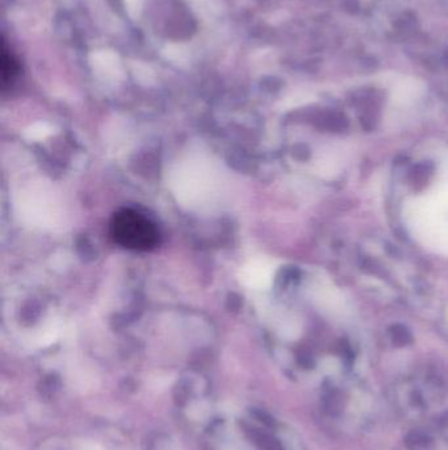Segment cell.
Wrapping results in <instances>:
<instances>
[{
  "label": "cell",
  "mask_w": 448,
  "mask_h": 450,
  "mask_svg": "<svg viewBox=\"0 0 448 450\" xmlns=\"http://www.w3.org/2000/svg\"><path fill=\"white\" fill-rule=\"evenodd\" d=\"M251 416L255 418L259 422H263L265 425H268V427H272V425H274V420L268 416L266 412H263L262 410H258V408L251 410Z\"/></svg>",
  "instance_id": "obj_6"
},
{
  "label": "cell",
  "mask_w": 448,
  "mask_h": 450,
  "mask_svg": "<svg viewBox=\"0 0 448 450\" xmlns=\"http://www.w3.org/2000/svg\"><path fill=\"white\" fill-rule=\"evenodd\" d=\"M346 7L349 8V11H356L358 4L355 0H346Z\"/></svg>",
  "instance_id": "obj_7"
},
{
  "label": "cell",
  "mask_w": 448,
  "mask_h": 450,
  "mask_svg": "<svg viewBox=\"0 0 448 450\" xmlns=\"http://www.w3.org/2000/svg\"><path fill=\"white\" fill-rule=\"evenodd\" d=\"M58 390V381L57 379H53V378H49L47 381H44L41 387H40V396L44 399V401H52Z\"/></svg>",
  "instance_id": "obj_4"
},
{
  "label": "cell",
  "mask_w": 448,
  "mask_h": 450,
  "mask_svg": "<svg viewBox=\"0 0 448 450\" xmlns=\"http://www.w3.org/2000/svg\"><path fill=\"white\" fill-rule=\"evenodd\" d=\"M109 235L117 245L137 251L154 249L159 241V232L153 223L131 208L114 213L109 221Z\"/></svg>",
  "instance_id": "obj_1"
},
{
  "label": "cell",
  "mask_w": 448,
  "mask_h": 450,
  "mask_svg": "<svg viewBox=\"0 0 448 450\" xmlns=\"http://www.w3.org/2000/svg\"><path fill=\"white\" fill-rule=\"evenodd\" d=\"M243 430L246 432L248 437L254 441L257 445L258 450H283L280 444L274 437L268 436L263 432L258 431L255 428L248 427V424H243Z\"/></svg>",
  "instance_id": "obj_3"
},
{
  "label": "cell",
  "mask_w": 448,
  "mask_h": 450,
  "mask_svg": "<svg viewBox=\"0 0 448 450\" xmlns=\"http://www.w3.org/2000/svg\"><path fill=\"white\" fill-rule=\"evenodd\" d=\"M0 73H1V87L6 90L13 82V79L19 74V65L16 59L6 48L3 42L1 47V58H0Z\"/></svg>",
  "instance_id": "obj_2"
},
{
  "label": "cell",
  "mask_w": 448,
  "mask_h": 450,
  "mask_svg": "<svg viewBox=\"0 0 448 450\" xmlns=\"http://www.w3.org/2000/svg\"><path fill=\"white\" fill-rule=\"evenodd\" d=\"M191 398V390L188 389V386H184V384H179V387L175 390L174 393V401L178 404V405H186L188 401Z\"/></svg>",
  "instance_id": "obj_5"
}]
</instances>
